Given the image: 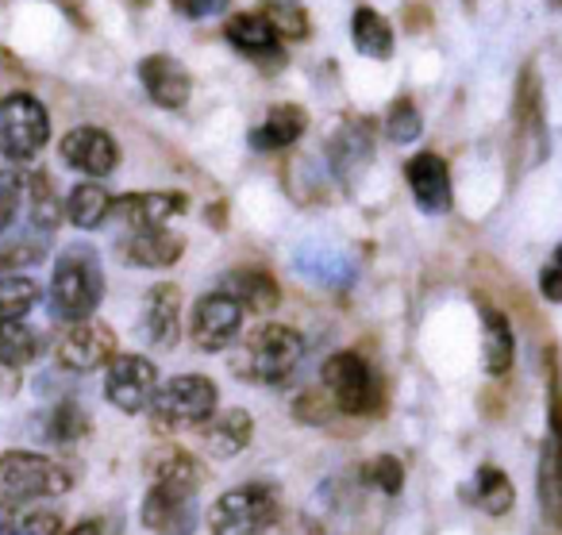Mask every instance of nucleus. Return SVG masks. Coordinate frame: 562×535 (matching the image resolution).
<instances>
[{"mask_svg":"<svg viewBox=\"0 0 562 535\" xmlns=\"http://www.w3.org/2000/svg\"><path fill=\"white\" fill-rule=\"evenodd\" d=\"M104 297V270L101 258L89 243H66L50 278V312L63 324H78L97 312Z\"/></svg>","mask_w":562,"mask_h":535,"instance_id":"nucleus-1","label":"nucleus"},{"mask_svg":"<svg viewBox=\"0 0 562 535\" xmlns=\"http://www.w3.org/2000/svg\"><path fill=\"white\" fill-rule=\"evenodd\" d=\"M301 358H305V339H301V332L281 327V324H266L243 339L235 370H239V378L258 381V386H278V381H285L297 370Z\"/></svg>","mask_w":562,"mask_h":535,"instance_id":"nucleus-2","label":"nucleus"},{"mask_svg":"<svg viewBox=\"0 0 562 535\" xmlns=\"http://www.w3.org/2000/svg\"><path fill=\"white\" fill-rule=\"evenodd\" d=\"M220 389L204 374H181L158 386L155 401H150V424L162 432H186V427H204L216 416Z\"/></svg>","mask_w":562,"mask_h":535,"instance_id":"nucleus-3","label":"nucleus"},{"mask_svg":"<svg viewBox=\"0 0 562 535\" xmlns=\"http://www.w3.org/2000/svg\"><path fill=\"white\" fill-rule=\"evenodd\" d=\"M281 520L278 489L250 481L220 493V501L209 509V532L212 535H266Z\"/></svg>","mask_w":562,"mask_h":535,"instance_id":"nucleus-4","label":"nucleus"},{"mask_svg":"<svg viewBox=\"0 0 562 535\" xmlns=\"http://www.w3.org/2000/svg\"><path fill=\"white\" fill-rule=\"evenodd\" d=\"M50 140V116L32 93H9L0 101V158L32 163Z\"/></svg>","mask_w":562,"mask_h":535,"instance_id":"nucleus-5","label":"nucleus"},{"mask_svg":"<svg viewBox=\"0 0 562 535\" xmlns=\"http://www.w3.org/2000/svg\"><path fill=\"white\" fill-rule=\"evenodd\" d=\"M70 489V473L55 458L35 450H4L0 455V497L9 501H43Z\"/></svg>","mask_w":562,"mask_h":535,"instance_id":"nucleus-6","label":"nucleus"},{"mask_svg":"<svg viewBox=\"0 0 562 535\" xmlns=\"http://www.w3.org/2000/svg\"><path fill=\"white\" fill-rule=\"evenodd\" d=\"M324 389L331 393V404L347 416H367L378 404L374 370L355 350H339L324 363Z\"/></svg>","mask_w":562,"mask_h":535,"instance_id":"nucleus-7","label":"nucleus"},{"mask_svg":"<svg viewBox=\"0 0 562 535\" xmlns=\"http://www.w3.org/2000/svg\"><path fill=\"white\" fill-rule=\"evenodd\" d=\"M139 516L150 535H193L196 532V489L178 486V481H150Z\"/></svg>","mask_w":562,"mask_h":535,"instance_id":"nucleus-8","label":"nucleus"},{"mask_svg":"<svg viewBox=\"0 0 562 535\" xmlns=\"http://www.w3.org/2000/svg\"><path fill=\"white\" fill-rule=\"evenodd\" d=\"M158 393V370L147 355H116L109 363V374H104V397H109L112 409L135 412L150 409Z\"/></svg>","mask_w":562,"mask_h":535,"instance_id":"nucleus-9","label":"nucleus"},{"mask_svg":"<svg viewBox=\"0 0 562 535\" xmlns=\"http://www.w3.org/2000/svg\"><path fill=\"white\" fill-rule=\"evenodd\" d=\"M55 358L63 370L74 374H89V370H101L116 358V335H112L109 324L101 320H78L63 332L55 347Z\"/></svg>","mask_w":562,"mask_h":535,"instance_id":"nucleus-10","label":"nucleus"},{"mask_svg":"<svg viewBox=\"0 0 562 535\" xmlns=\"http://www.w3.org/2000/svg\"><path fill=\"white\" fill-rule=\"evenodd\" d=\"M243 312L247 309L239 301H232L227 293H220V289L216 293H204L193 304V312H189V339L201 350H209V355L232 347V339L243 327Z\"/></svg>","mask_w":562,"mask_h":535,"instance_id":"nucleus-11","label":"nucleus"},{"mask_svg":"<svg viewBox=\"0 0 562 535\" xmlns=\"http://www.w3.org/2000/svg\"><path fill=\"white\" fill-rule=\"evenodd\" d=\"M539 512L551 527H562V393L551 366V435L539 455Z\"/></svg>","mask_w":562,"mask_h":535,"instance_id":"nucleus-12","label":"nucleus"},{"mask_svg":"<svg viewBox=\"0 0 562 535\" xmlns=\"http://www.w3.org/2000/svg\"><path fill=\"white\" fill-rule=\"evenodd\" d=\"M58 155H63V163L70 170L86 174L93 181L109 178L120 166V147L104 127H74V132H66V140L58 143Z\"/></svg>","mask_w":562,"mask_h":535,"instance_id":"nucleus-13","label":"nucleus"},{"mask_svg":"<svg viewBox=\"0 0 562 535\" xmlns=\"http://www.w3.org/2000/svg\"><path fill=\"white\" fill-rule=\"evenodd\" d=\"M405 178H408V189H413L416 204H420V212L439 216V212L451 209V174H447V163L436 151H420V155L408 158Z\"/></svg>","mask_w":562,"mask_h":535,"instance_id":"nucleus-14","label":"nucleus"},{"mask_svg":"<svg viewBox=\"0 0 562 535\" xmlns=\"http://www.w3.org/2000/svg\"><path fill=\"white\" fill-rule=\"evenodd\" d=\"M139 81L158 109H181L193 93V78L173 55H150L139 63Z\"/></svg>","mask_w":562,"mask_h":535,"instance_id":"nucleus-15","label":"nucleus"},{"mask_svg":"<svg viewBox=\"0 0 562 535\" xmlns=\"http://www.w3.org/2000/svg\"><path fill=\"white\" fill-rule=\"evenodd\" d=\"M328 158H331V170L344 186H355V181L367 174V166L374 163V135H370L367 124L351 120L344 124L328 143Z\"/></svg>","mask_w":562,"mask_h":535,"instance_id":"nucleus-16","label":"nucleus"},{"mask_svg":"<svg viewBox=\"0 0 562 535\" xmlns=\"http://www.w3.org/2000/svg\"><path fill=\"white\" fill-rule=\"evenodd\" d=\"M189 204L186 193H127L112 197V216H120L127 227H166L173 216H181Z\"/></svg>","mask_w":562,"mask_h":535,"instance_id":"nucleus-17","label":"nucleus"},{"mask_svg":"<svg viewBox=\"0 0 562 535\" xmlns=\"http://www.w3.org/2000/svg\"><path fill=\"white\" fill-rule=\"evenodd\" d=\"M143 335H147L150 347L170 350L181 335V289L162 281L147 293L143 304Z\"/></svg>","mask_w":562,"mask_h":535,"instance_id":"nucleus-18","label":"nucleus"},{"mask_svg":"<svg viewBox=\"0 0 562 535\" xmlns=\"http://www.w3.org/2000/svg\"><path fill=\"white\" fill-rule=\"evenodd\" d=\"M224 35L239 55L262 58V63H285L281 55V35L270 27V20L262 12H239L224 24Z\"/></svg>","mask_w":562,"mask_h":535,"instance_id":"nucleus-19","label":"nucleus"},{"mask_svg":"<svg viewBox=\"0 0 562 535\" xmlns=\"http://www.w3.org/2000/svg\"><path fill=\"white\" fill-rule=\"evenodd\" d=\"M181 250H186L181 235L166 232V227H143L132 239H124L120 258H124L127 266H143V270H166V266L178 263Z\"/></svg>","mask_w":562,"mask_h":535,"instance_id":"nucleus-20","label":"nucleus"},{"mask_svg":"<svg viewBox=\"0 0 562 535\" xmlns=\"http://www.w3.org/2000/svg\"><path fill=\"white\" fill-rule=\"evenodd\" d=\"M305 124H308L305 109H297V104H278V109H270V116L250 132V147L262 151V155L285 151L305 135Z\"/></svg>","mask_w":562,"mask_h":535,"instance_id":"nucleus-21","label":"nucleus"},{"mask_svg":"<svg viewBox=\"0 0 562 535\" xmlns=\"http://www.w3.org/2000/svg\"><path fill=\"white\" fill-rule=\"evenodd\" d=\"M220 293H227L232 301H239L250 312H273L281 304L278 281L266 270H232L220 281Z\"/></svg>","mask_w":562,"mask_h":535,"instance_id":"nucleus-22","label":"nucleus"},{"mask_svg":"<svg viewBox=\"0 0 562 535\" xmlns=\"http://www.w3.org/2000/svg\"><path fill=\"white\" fill-rule=\"evenodd\" d=\"M462 501H470L474 509H482L485 516H505L516 501V489H513V481H508L505 470H497V466L485 462V466H477L474 481L462 486Z\"/></svg>","mask_w":562,"mask_h":535,"instance_id":"nucleus-23","label":"nucleus"},{"mask_svg":"<svg viewBox=\"0 0 562 535\" xmlns=\"http://www.w3.org/2000/svg\"><path fill=\"white\" fill-rule=\"evenodd\" d=\"M482 366L490 378H501L508 374L516 355V343H513V327H508V316L493 304H482Z\"/></svg>","mask_w":562,"mask_h":535,"instance_id":"nucleus-24","label":"nucleus"},{"mask_svg":"<svg viewBox=\"0 0 562 535\" xmlns=\"http://www.w3.org/2000/svg\"><path fill=\"white\" fill-rule=\"evenodd\" d=\"M250 435H255V420H250V412L227 409L204 424V447H209V455H216V458H232L247 447Z\"/></svg>","mask_w":562,"mask_h":535,"instance_id":"nucleus-25","label":"nucleus"},{"mask_svg":"<svg viewBox=\"0 0 562 535\" xmlns=\"http://www.w3.org/2000/svg\"><path fill=\"white\" fill-rule=\"evenodd\" d=\"M109 216H112V193L101 181L89 178L70 189V197H66V220H70L74 227L93 232V227H101Z\"/></svg>","mask_w":562,"mask_h":535,"instance_id":"nucleus-26","label":"nucleus"},{"mask_svg":"<svg viewBox=\"0 0 562 535\" xmlns=\"http://www.w3.org/2000/svg\"><path fill=\"white\" fill-rule=\"evenodd\" d=\"M63 516L50 509H32V501L0 497V535H58Z\"/></svg>","mask_w":562,"mask_h":535,"instance_id":"nucleus-27","label":"nucleus"},{"mask_svg":"<svg viewBox=\"0 0 562 535\" xmlns=\"http://www.w3.org/2000/svg\"><path fill=\"white\" fill-rule=\"evenodd\" d=\"M24 209H27V220L43 232H55L58 224L66 220V201L58 197L55 181L47 174H27V186H24Z\"/></svg>","mask_w":562,"mask_h":535,"instance_id":"nucleus-28","label":"nucleus"},{"mask_svg":"<svg viewBox=\"0 0 562 535\" xmlns=\"http://www.w3.org/2000/svg\"><path fill=\"white\" fill-rule=\"evenodd\" d=\"M351 40H355V47H359V55L378 58V63L393 58V27H390V20H385L382 12H374V9L355 12Z\"/></svg>","mask_w":562,"mask_h":535,"instance_id":"nucleus-29","label":"nucleus"},{"mask_svg":"<svg viewBox=\"0 0 562 535\" xmlns=\"http://www.w3.org/2000/svg\"><path fill=\"white\" fill-rule=\"evenodd\" d=\"M43 355V335L32 332L24 320H0V366H32Z\"/></svg>","mask_w":562,"mask_h":535,"instance_id":"nucleus-30","label":"nucleus"},{"mask_svg":"<svg viewBox=\"0 0 562 535\" xmlns=\"http://www.w3.org/2000/svg\"><path fill=\"white\" fill-rule=\"evenodd\" d=\"M150 481H178V486H201V466L189 450L181 447H158L150 455Z\"/></svg>","mask_w":562,"mask_h":535,"instance_id":"nucleus-31","label":"nucleus"},{"mask_svg":"<svg viewBox=\"0 0 562 535\" xmlns=\"http://www.w3.org/2000/svg\"><path fill=\"white\" fill-rule=\"evenodd\" d=\"M43 289L24 274H4L0 278V320H24L40 304Z\"/></svg>","mask_w":562,"mask_h":535,"instance_id":"nucleus-32","label":"nucleus"},{"mask_svg":"<svg viewBox=\"0 0 562 535\" xmlns=\"http://www.w3.org/2000/svg\"><path fill=\"white\" fill-rule=\"evenodd\" d=\"M262 16L281 40H305L308 35V12L301 9V0H262Z\"/></svg>","mask_w":562,"mask_h":535,"instance_id":"nucleus-33","label":"nucleus"},{"mask_svg":"<svg viewBox=\"0 0 562 535\" xmlns=\"http://www.w3.org/2000/svg\"><path fill=\"white\" fill-rule=\"evenodd\" d=\"M47 435L55 443H74V439H86L89 435V416L78 401H63L47 420Z\"/></svg>","mask_w":562,"mask_h":535,"instance_id":"nucleus-34","label":"nucleus"},{"mask_svg":"<svg viewBox=\"0 0 562 535\" xmlns=\"http://www.w3.org/2000/svg\"><path fill=\"white\" fill-rule=\"evenodd\" d=\"M24 186H27V170H0V235L16 224V212L24 209Z\"/></svg>","mask_w":562,"mask_h":535,"instance_id":"nucleus-35","label":"nucleus"},{"mask_svg":"<svg viewBox=\"0 0 562 535\" xmlns=\"http://www.w3.org/2000/svg\"><path fill=\"white\" fill-rule=\"evenodd\" d=\"M424 132V120L420 112H416L413 101H393L390 116H385V135H390V143H397V147H405V143H416Z\"/></svg>","mask_w":562,"mask_h":535,"instance_id":"nucleus-36","label":"nucleus"},{"mask_svg":"<svg viewBox=\"0 0 562 535\" xmlns=\"http://www.w3.org/2000/svg\"><path fill=\"white\" fill-rule=\"evenodd\" d=\"M362 478L370 481V486H378L385 497H397L401 489H405V462L393 455H378L367 462V470H362Z\"/></svg>","mask_w":562,"mask_h":535,"instance_id":"nucleus-37","label":"nucleus"},{"mask_svg":"<svg viewBox=\"0 0 562 535\" xmlns=\"http://www.w3.org/2000/svg\"><path fill=\"white\" fill-rule=\"evenodd\" d=\"M43 255H47V247L40 239H9L0 243V270H27V266L43 263Z\"/></svg>","mask_w":562,"mask_h":535,"instance_id":"nucleus-38","label":"nucleus"},{"mask_svg":"<svg viewBox=\"0 0 562 535\" xmlns=\"http://www.w3.org/2000/svg\"><path fill=\"white\" fill-rule=\"evenodd\" d=\"M186 20H209L227 9V0H170Z\"/></svg>","mask_w":562,"mask_h":535,"instance_id":"nucleus-39","label":"nucleus"},{"mask_svg":"<svg viewBox=\"0 0 562 535\" xmlns=\"http://www.w3.org/2000/svg\"><path fill=\"white\" fill-rule=\"evenodd\" d=\"M270 535H324V524H316V520H308V516H293V520H285V524H273L270 527Z\"/></svg>","mask_w":562,"mask_h":535,"instance_id":"nucleus-40","label":"nucleus"},{"mask_svg":"<svg viewBox=\"0 0 562 535\" xmlns=\"http://www.w3.org/2000/svg\"><path fill=\"white\" fill-rule=\"evenodd\" d=\"M539 293H543L551 304H562V270L559 266H547V270L539 274Z\"/></svg>","mask_w":562,"mask_h":535,"instance_id":"nucleus-41","label":"nucleus"},{"mask_svg":"<svg viewBox=\"0 0 562 535\" xmlns=\"http://www.w3.org/2000/svg\"><path fill=\"white\" fill-rule=\"evenodd\" d=\"M58 535H109V527H104V520H81V524L66 527Z\"/></svg>","mask_w":562,"mask_h":535,"instance_id":"nucleus-42","label":"nucleus"},{"mask_svg":"<svg viewBox=\"0 0 562 535\" xmlns=\"http://www.w3.org/2000/svg\"><path fill=\"white\" fill-rule=\"evenodd\" d=\"M551 266H559V270H562V247L554 250V263H551Z\"/></svg>","mask_w":562,"mask_h":535,"instance_id":"nucleus-43","label":"nucleus"}]
</instances>
